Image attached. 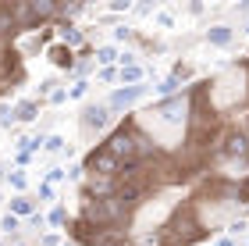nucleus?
<instances>
[{"label":"nucleus","instance_id":"9d476101","mask_svg":"<svg viewBox=\"0 0 249 246\" xmlns=\"http://www.w3.org/2000/svg\"><path fill=\"white\" fill-rule=\"evenodd\" d=\"M11 214H15V218H32V214H36V204H32L29 196H15V200H11Z\"/></svg>","mask_w":249,"mask_h":246},{"label":"nucleus","instance_id":"c85d7f7f","mask_svg":"<svg viewBox=\"0 0 249 246\" xmlns=\"http://www.w3.org/2000/svg\"><path fill=\"white\" fill-rule=\"evenodd\" d=\"M39 200H53V186H50V182L39 186Z\"/></svg>","mask_w":249,"mask_h":246},{"label":"nucleus","instance_id":"f3484780","mask_svg":"<svg viewBox=\"0 0 249 246\" xmlns=\"http://www.w3.org/2000/svg\"><path fill=\"white\" fill-rule=\"evenodd\" d=\"M50 57H53V64H61V68H71V50H68V47H57Z\"/></svg>","mask_w":249,"mask_h":246},{"label":"nucleus","instance_id":"5701e85b","mask_svg":"<svg viewBox=\"0 0 249 246\" xmlns=\"http://www.w3.org/2000/svg\"><path fill=\"white\" fill-rule=\"evenodd\" d=\"M0 228H4L7 236H11V232H18V218H15V214H7L4 221H0Z\"/></svg>","mask_w":249,"mask_h":246},{"label":"nucleus","instance_id":"f257e3e1","mask_svg":"<svg viewBox=\"0 0 249 246\" xmlns=\"http://www.w3.org/2000/svg\"><path fill=\"white\" fill-rule=\"evenodd\" d=\"M121 214H124V207L118 204L114 196H110V200H89V204H86V221H89V225H96V228L114 225Z\"/></svg>","mask_w":249,"mask_h":246},{"label":"nucleus","instance_id":"f03ea898","mask_svg":"<svg viewBox=\"0 0 249 246\" xmlns=\"http://www.w3.org/2000/svg\"><path fill=\"white\" fill-rule=\"evenodd\" d=\"M107 150L114 153V157H118L121 164L139 161V136H135V132H128V129H118L114 136L107 139Z\"/></svg>","mask_w":249,"mask_h":246},{"label":"nucleus","instance_id":"423d86ee","mask_svg":"<svg viewBox=\"0 0 249 246\" xmlns=\"http://www.w3.org/2000/svg\"><path fill=\"white\" fill-rule=\"evenodd\" d=\"M157 114H160L167 125H182L185 121V100L182 96H171V100H164L160 107H157Z\"/></svg>","mask_w":249,"mask_h":246},{"label":"nucleus","instance_id":"f704fd0d","mask_svg":"<svg viewBox=\"0 0 249 246\" xmlns=\"http://www.w3.org/2000/svg\"><path fill=\"white\" fill-rule=\"evenodd\" d=\"M61 246H75V243H61Z\"/></svg>","mask_w":249,"mask_h":246},{"label":"nucleus","instance_id":"dca6fc26","mask_svg":"<svg viewBox=\"0 0 249 246\" xmlns=\"http://www.w3.org/2000/svg\"><path fill=\"white\" fill-rule=\"evenodd\" d=\"M157 89H160V96H175L178 89H182V75H171V79H164Z\"/></svg>","mask_w":249,"mask_h":246},{"label":"nucleus","instance_id":"6e6552de","mask_svg":"<svg viewBox=\"0 0 249 246\" xmlns=\"http://www.w3.org/2000/svg\"><path fill=\"white\" fill-rule=\"evenodd\" d=\"M89 189H93V200H110V196L118 193L114 178H96V175H93V182H89Z\"/></svg>","mask_w":249,"mask_h":246},{"label":"nucleus","instance_id":"aec40b11","mask_svg":"<svg viewBox=\"0 0 249 246\" xmlns=\"http://www.w3.org/2000/svg\"><path fill=\"white\" fill-rule=\"evenodd\" d=\"M86 93H89V82H86V79H78L71 89H68V100H82Z\"/></svg>","mask_w":249,"mask_h":246},{"label":"nucleus","instance_id":"412c9836","mask_svg":"<svg viewBox=\"0 0 249 246\" xmlns=\"http://www.w3.org/2000/svg\"><path fill=\"white\" fill-rule=\"evenodd\" d=\"M7 178H11V189H18V193H21V189H25V186H29V178H25V175H21V171H11Z\"/></svg>","mask_w":249,"mask_h":246},{"label":"nucleus","instance_id":"4468645a","mask_svg":"<svg viewBox=\"0 0 249 246\" xmlns=\"http://www.w3.org/2000/svg\"><path fill=\"white\" fill-rule=\"evenodd\" d=\"M121 82L124 86H139L142 82V68H139V64H124V68H121Z\"/></svg>","mask_w":249,"mask_h":246},{"label":"nucleus","instance_id":"7c9ffc66","mask_svg":"<svg viewBox=\"0 0 249 246\" xmlns=\"http://www.w3.org/2000/svg\"><path fill=\"white\" fill-rule=\"evenodd\" d=\"M29 221H32V228H43V225H47V218H43V214H32Z\"/></svg>","mask_w":249,"mask_h":246},{"label":"nucleus","instance_id":"a211bd4d","mask_svg":"<svg viewBox=\"0 0 249 246\" xmlns=\"http://www.w3.org/2000/svg\"><path fill=\"white\" fill-rule=\"evenodd\" d=\"M36 111H39V107L25 100V104H18V114H15V118H18V121H32V118H36Z\"/></svg>","mask_w":249,"mask_h":246},{"label":"nucleus","instance_id":"cd10ccee","mask_svg":"<svg viewBox=\"0 0 249 246\" xmlns=\"http://www.w3.org/2000/svg\"><path fill=\"white\" fill-rule=\"evenodd\" d=\"M157 25H160V29H171V25H175V18L167 15V11H160V15H157Z\"/></svg>","mask_w":249,"mask_h":246},{"label":"nucleus","instance_id":"2eb2a0df","mask_svg":"<svg viewBox=\"0 0 249 246\" xmlns=\"http://www.w3.org/2000/svg\"><path fill=\"white\" fill-rule=\"evenodd\" d=\"M32 15H36V21L39 18H50V15H57V4H50V0H36V4H32Z\"/></svg>","mask_w":249,"mask_h":246},{"label":"nucleus","instance_id":"4c0bfd02","mask_svg":"<svg viewBox=\"0 0 249 246\" xmlns=\"http://www.w3.org/2000/svg\"><path fill=\"white\" fill-rule=\"evenodd\" d=\"M246 246H249V243H246Z\"/></svg>","mask_w":249,"mask_h":246},{"label":"nucleus","instance_id":"20e7f679","mask_svg":"<svg viewBox=\"0 0 249 246\" xmlns=\"http://www.w3.org/2000/svg\"><path fill=\"white\" fill-rule=\"evenodd\" d=\"M146 96V86H121L110 93V111H124V107H132V104H139V100Z\"/></svg>","mask_w":249,"mask_h":246},{"label":"nucleus","instance_id":"bb28decb","mask_svg":"<svg viewBox=\"0 0 249 246\" xmlns=\"http://www.w3.org/2000/svg\"><path fill=\"white\" fill-rule=\"evenodd\" d=\"M114 39H118V43L132 39V29H128V25H118V29H114Z\"/></svg>","mask_w":249,"mask_h":246},{"label":"nucleus","instance_id":"c756f323","mask_svg":"<svg viewBox=\"0 0 249 246\" xmlns=\"http://www.w3.org/2000/svg\"><path fill=\"white\" fill-rule=\"evenodd\" d=\"M64 100H68L64 89H53V93H50V104H64Z\"/></svg>","mask_w":249,"mask_h":246},{"label":"nucleus","instance_id":"a878e982","mask_svg":"<svg viewBox=\"0 0 249 246\" xmlns=\"http://www.w3.org/2000/svg\"><path fill=\"white\" fill-rule=\"evenodd\" d=\"M64 218H68V214H64V210H61V207H53L47 221H50V225H64Z\"/></svg>","mask_w":249,"mask_h":246},{"label":"nucleus","instance_id":"6ab92c4d","mask_svg":"<svg viewBox=\"0 0 249 246\" xmlns=\"http://www.w3.org/2000/svg\"><path fill=\"white\" fill-rule=\"evenodd\" d=\"M61 39H64V47H78V43H82L86 36H82L78 29H64V32H61Z\"/></svg>","mask_w":249,"mask_h":246},{"label":"nucleus","instance_id":"9b49d317","mask_svg":"<svg viewBox=\"0 0 249 246\" xmlns=\"http://www.w3.org/2000/svg\"><path fill=\"white\" fill-rule=\"evenodd\" d=\"M11 15H15V25H32V21H36L32 4H15V7H11Z\"/></svg>","mask_w":249,"mask_h":246},{"label":"nucleus","instance_id":"f8f14e48","mask_svg":"<svg viewBox=\"0 0 249 246\" xmlns=\"http://www.w3.org/2000/svg\"><path fill=\"white\" fill-rule=\"evenodd\" d=\"M124 54H118V47H96V61L104 64V68H110L114 61H121Z\"/></svg>","mask_w":249,"mask_h":246},{"label":"nucleus","instance_id":"ddd939ff","mask_svg":"<svg viewBox=\"0 0 249 246\" xmlns=\"http://www.w3.org/2000/svg\"><path fill=\"white\" fill-rule=\"evenodd\" d=\"M246 150H249V139L242 136V132H239V136H231L228 147H224V153H228V157H239V153H246Z\"/></svg>","mask_w":249,"mask_h":246},{"label":"nucleus","instance_id":"e433bc0d","mask_svg":"<svg viewBox=\"0 0 249 246\" xmlns=\"http://www.w3.org/2000/svg\"><path fill=\"white\" fill-rule=\"evenodd\" d=\"M18 246H21V243H18Z\"/></svg>","mask_w":249,"mask_h":246},{"label":"nucleus","instance_id":"b1692460","mask_svg":"<svg viewBox=\"0 0 249 246\" xmlns=\"http://www.w3.org/2000/svg\"><path fill=\"white\" fill-rule=\"evenodd\" d=\"M47 178H50V186H53V182H61V178H68V168H50Z\"/></svg>","mask_w":249,"mask_h":246},{"label":"nucleus","instance_id":"1a4fd4ad","mask_svg":"<svg viewBox=\"0 0 249 246\" xmlns=\"http://www.w3.org/2000/svg\"><path fill=\"white\" fill-rule=\"evenodd\" d=\"M207 43H210V47H228V43H231V29H228V25L207 29Z\"/></svg>","mask_w":249,"mask_h":246},{"label":"nucleus","instance_id":"7ed1b4c3","mask_svg":"<svg viewBox=\"0 0 249 246\" xmlns=\"http://www.w3.org/2000/svg\"><path fill=\"white\" fill-rule=\"evenodd\" d=\"M86 168H89V171H93L96 178H118V175H121V161H118V157H114V153H110L107 147L89 153Z\"/></svg>","mask_w":249,"mask_h":246},{"label":"nucleus","instance_id":"473e14b6","mask_svg":"<svg viewBox=\"0 0 249 246\" xmlns=\"http://www.w3.org/2000/svg\"><path fill=\"white\" fill-rule=\"evenodd\" d=\"M213 246H235V243L231 239H221V243H213Z\"/></svg>","mask_w":249,"mask_h":246},{"label":"nucleus","instance_id":"0eeeda50","mask_svg":"<svg viewBox=\"0 0 249 246\" xmlns=\"http://www.w3.org/2000/svg\"><path fill=\"white\" fill-rule=\"evenodd\" d=\"M139 196H142V182H121V189L114 193V200L121 207H135V204H139Z\"/></svg>","mask_w":249,"mask_h":246},{"label":"nucleus","instance_id":"72a5a7b5","mask_svg":"<svg viewBox=\"0 0 249 246\" xmlns=\"http://www.w3.org/2000/svg\"><path fill=\"white\" fill-rule=\"evenodd\" d=\"M246 36H249V21H246Z\"/></svg>","mask_w":249,"mask_h":246},{"label":"nucleus","instance_id":"39448f33","mask_svg":"<svg viewBox=\"0 0 249 246\" xmlns=\"http://www.w3.org/2000/svg\"><path fill=\"white\" fill-rule=\"evenodd\" d=\"M82 125H86V129H96V132L107 129V125H110V107H107V104H89L86 114H82Z\"/></svg>","mask_w":249,"mask_h":246},{"label":"nucleus","instance_id":"2f4dec72","mask_svg":"<svg viewBox=\"0 0 249 246\" xmlns=\"http://www.w3.org/2000/svg\"><path fill=\"white\" fill-rule=\"evenodd\" d=\"M132 4H128V0H114V4H110V11H128Z\"/></svg>","mask_w":249,"mask_h":246},{"label":"nucleus","instance_id":"4be33fe9","mask_svg":"<svg viewBox=\"0 0 249 246\" xmlns=\"http://www.w3.org/2000/svg\"><path fill=\"white\" fill-rule=\"evenodd\" d=\"M43 150H50V153H61V150H64V139H61V136H50Z\"/></svg>","mask_w":249,"mask_h":246},{"label":"nucleus","instance_id":"c9c22d12","mask_svg":"<svg viewBox=\"0 0 249 246\" xmlns=\"http://www.w3.org/2000/svg\"><path fill=\"white\" fill-rule=\"evenodd\" d=\"M0 178H4V168H0Z\"/></svg>","mask_w":249,"mask_h":246},{"label":"nucleus","instance_id":"393cba45","mask_svg":"<svg viewBox=\"0 0 249 246\" xmlns=\"http://www.w3.org/2000/svg\"><path fill=\"white\" fill-rule=\"evenodd\" d=\"M114 79H121V72H114V68H100V82H114Z\"/></svg>","mask_w":249,"mask_h":246}]
</instances>
